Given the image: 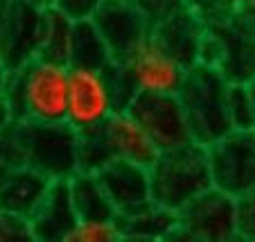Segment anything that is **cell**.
I'll return each mask as SVG.
<instances>
[{
    "instance_id": "1",
    "label": "cell",
    "mask_w": 255,
    "mask_h": 242,
    "mask_svg": "<svg viewBox=\"0 0 255 242\" xmlns=\"http://www.w3.org/2000/svg\"><path fill=\"white\" fill-rule=\"evenodd\" d=\"M70 66L34 57L9 70L5 97L16 122H63L68 113Z\"/></svg>"
},
{
    "instance_id": "2",
    "label": "cell",
    "mask_w": 255,
    "mask_h": 242,
    "mask_svg": "<svg viewBox=\"0 0 255 242\" xmlns=\"http://www.w3.org/2000/svg\"><path fill=\"white\" fill-rule=\"evenodd\" d=\"M151 197L158 206L181 213L192 199L212 188L208 147L197 141L169 147L149 168Z\"/></svg>"
},
{
    "instance_id": "3",
    "label": "cell",
    "mask_w": 255,
    "mask_h": 242,
    "mask_svg": "<svg viewBox=\"0 0 255 242\" xmlns=\"http://www.w3.org/2000/svg\"><path fill=\"white\" fill-rule=\"evenodd\" d=\"M228 86L231 82L217 68L206 63L188 68L183 86L176 95L183 104L192 141L208 147L233 131L228 116Z\"/></svg>"
},
{
    "instance_id": "4",
    "label": "cell",
    "mask_w": 255,
    "mask_h": 242,
    "mask_svg": "<svg viewBox=\"0 0 255 242\" xmlns=\"http://www.w3.org/2000/svg\"><path fill=\"white\" fill-rule=\"evenodd\" d=\"M20 163L50 181H68L79 170V131L63 122H14Z\"/></svg>"
},
{
    "instance_id": "5",
    "label": "cell",
    "mask_w": 255,
    "mask_h": 242,
    "mask_svg": "<svg viewBox=\"0 0 255 242\" xmlns=\"http://www.w3.org/2000/svg\"><path fill=\"white\" fill-rule=\"evenodd\" d=\"M176 240L231 242L237 240V199L215 186L178 213Z\"/></svg>"
},
{
    "instance_id": "6",
    "label": "cell",
    "mask_w": 255,
    "mask_h": 242,
    "mask_svg": "<svg viewBox=\"0 0 255 242\" xmlns=\"http://www.w3.org/2000/svg\"><path fill=\"white\" fill-rule=\"evenodd\" d=\"M212 186L231 197L255 190V131H231L208 145Z\"/></svg>"
},
{
    "instance_id": "7",
    "label": "cell",
    "mask_w": 255,
    "mask_h": 242,
    "mask_svg": "<svg viewBox=\"0 0 255 242\" xmlns=\"http://www.w3.org/2000/svg\"><path fill=\"white\" fill-rule=\"evenodd\" d=\"M118 111L106 68H72L66 122L79 134L102 127Z\"/></svg>"
},
{
    "instance_id": "8",
    "label": "cell",
    "mask_w": 255,
    "mask_h": 242,
    "mask_svg": "<svg viewBox=\"0 0 255 242\" xmlns=\"http://www.w3.org/2000/svg\"><path fill=\"white\" fill-rule=\"evenodd\" d=\"M93 23L102 32L113 61H127L144 41H149L154 20L133 0H104L93 14Z\"/></svg>"
},
{
    "instance_id": "9",
    "label": "cell",
    "mask_w": 255,
    "mask_h": 242,
    "mask_svg": "<svg viewBox=\"0 0 255 242\" xmlns=\"http://www.w3.org/2000/svg\"><path fill=\"white\" fill-rule=\"evenodd\" d=\"M45 9L25 0H9L0 14V61L9 70L39 57Z\"/></svg>"
},
{
    "instance_id": "10",
    "label": "cell",
    "mask_w": 255,
    "mask_h": 242,
    "mask_svg": "<svg viewBox=\"0 0 255 242\" xmlns=\"http://www.w3.org/2000/svg\"><path fill=\"white\" fill-rule=\"evenodd\" d=\"M127 111L144 127L160 152L192 141L188 118L176 93H138Z\"/></svg>"
},
{
    "instance_id": "11",
    "label": "cell",
    "mask_w": 255,
    "mask_h": 242,
    "mask_svg": "<svg viewBox=\"0 0 255 242\" xmlns=\"http://www.w3.org/2000/svg\"><path fill=\"white\" fill-rule=\"evenodd\" d=\"M210 29L222 45L217 70L231 84L255 82V20L240 9L231 20L212 25Z\"/></svg>"
},
{
    "instance_id": "12",
    "label": "cell",
    "mask_w": 255,
    "mask_h": 242,
    "mask_svg": "<svg viewBox=\"0 0 255 242\" xmlns=\"http://www.w3.org/2000/svg\"><path fill=\"white\" fill-rule=\"evenodd\" d=\"M122 63L129 70L138 93H178L188 75V68L160 48L151 36Z\"/></svg>"
},
{
    "instance_id": "13",
    "label": "cell",
    "mask_w": 255,
    "mask_h": 242,
    "mask_svg": "<svg viewBox=\"0 0 255 242\" xmlns=\"http://www.w3.org/2000/svg\"><path fill=\"white\" fill-rule=\"evenodd\" d=\"M106 195L111 199L118 218L138 213L154 202L151 197V177L149 168L131 163L125 159H113L111 163L97 172Z\"/></svg>"
},
{
    "instance_id": "14",
    "label": "cell",
    "mask_w": 255,
    "mask_h": 242,
    "mask_svg": "<svg viewBox=\"0 0 255 242\" xmlns=\"http://www.w3.org/2000/svg\"><path fill=\"white\" fill-rule=\"evenodd\" d=\"M206 29L208 27L192 11L183 7V9L156 20L151 27V39L185 68H192L194 63H199V52H201Z\"/></svg>"
},
{
    "instance_id": "15",
    "label": "cell",
    "mask_w": 255,
    "mask_h": 242,
    "mask_svg": "<svg viewBox=\"0 0 255 242\" xmlns=\"http://www.w3.org/2000/svg\"><path fill=\"white\" fill-rule=\"evenodd\" d=\"M79 224L68 181H52L45 199L29 218L32 238L39 242H68Z\"/></svg>"
},
{
    "instance_id": "16",
    "label": "cell",
    "mask_w": 255,
    "mask_h": 242,
    "mask_svg": "<svg viewBox=\"0 0 255 242\" xmlns=\"http://www.w3.org/2000/svg\"><path fill=\"white\" fill-rule=\"evenodd\" d=\"M52 181L29 165H14L0 177V211L29 220L45 199Z\"/></svg>"
},
{
    "instance_id": "17",
    "label": "cell",
    "mask_w": 255,
    "mask_h": 242,
    "mask_svg": "<svg viewBox=\"0 0 255 242\" xmlns=\"http://www.w3.org/2000/svg\"><path fill=\"white\" fill-rule=\"evenodd\" d=\"M102 131L109 141L113 159H125L151 168L160 154V147L154 143V138L129 111H116L102 125Z\"/></svg>"
},
{
    "instance_id": "18",
    "label": "cell",
    "mask_w": 255,
    "mask_h": 242,
    "mask_svg": "<svg viewBox=\"0 0 255 242\" xmlns=\"http://www.w3.org/2000/svg\"><path fill=\"white\" fill-rule=\"evenodd\" d=\"M120 227L125 240H176L178 213L151 202L149 206H144L138 213L120 218Z\"/></svg>"
},
{
    "instance_id": "19",
    "label": "cell",
    "mask_w": 255,
    "mask_h": 242,
    "mask_svg": "<svg viewBox=\"0 0 255 242\" xmlns=\"http://www.w3.org/2000/svg\"><path fill=\"white\" fill-rule=\"evenodd\" d=\"M70 197L79 220H116L118 213L95 172L77 170L68 179Z\"/></svg>"
},
{
    "instance_id": "20",
    "label": "cell",
    "mask_w": 255,
    "mask_h": 242,
    "mask_svg": "<svg viewBox=\"0 0 255 242\" xmlns=\"http://www.w3.org/2000/svg\"><path fill=\"white\" fill-rule=\"evenodd\" d=\"M113 61L111 50L106 45L102 32L93 18L75 20L70 45V66L72 68H106Z\"/></svg>"
},
{
    "instance_id": "21",
    "label": "cell",
    "mask_w": 255,
    "mask_h": 242,
    "mask_svg": "<svg viewBox=\"0 0 255 242\" xmlns=\"http://www.w3.org/2000/svg\"><path fill=\"white\" fill-rule=\"evenodd\" d=\"M72 27L75 20L68 14H63L57 7L45 9V23H43V41H41L39 57L61 61L70 66V45H72Z\"/></svg>"
},
{
    "instance_id": "22",
    "label": "cell",
    "mask_w": 255,
    "mask_h": 242,
    "mask_svg": "<svg viewBox=\"0 0 255 242\" xmlns=\"http://www.w3.org/2000/svg\"><path fill=\"white\" fill-rule=\"evenodd\" d=\"M111 161H113V152L109 147V141H106L102 127L79 134V170L97 175Z\"/></svg>"
},
{
    "instance_id": "23",
    "label": "cell",
    "mask_w": 255,
    "mask_h": 242,
    "mask_svg": "<svg viewBox=\"0 0 255 242\" xmlns=\"http://www.w3.org/2000/svg\"><path fill=\"white\" fill-rule=\"evenodd\" d=\"M228 116L233 131H255V102L251 84L228 86Z\"/></svg>"
},
{
    "instance_id": "24",
    "label": "cell",
    "mask_w": 255,
    "mask_h": 242,
    "mask_svg": "<svg viewBox=\"0 0 255 242\" xmlns=\"http://www.w3.org/2000/svg\"><path fill=\"white\" fill-rule=\"evenodd\" d=\"M122 238L120 218L116 220H79L68 242H116Z\"/></svg>"
},
{
    "instance_id": "25",
    "label": "cell",
    "mask_w": 255,
    "mask_h": 242,
    "mask_svg": "<svg viewBox=\"0 0 255 242\" xmlns=\"http://www.w3.org/2000/svg\"><path fill=\"white\" fill-rule=\"evenodd\" d=\"M185 7L201 20L206 27L226 23L240 11V5L233 0H185Z\"/></svg>"
},
{
    "instance_id": "26",
    "label": "cell",
    "mask_w": 255,
    "mask_h": 242,
    "mask_svg": "<svg viewBox=\"0 0 255 242\" xmlns=\"http://www.w3.org/2000/svg\"><path fill=\"white\" fill-rule=\"evenodd\" d=\"M106 75H109V82H111V91H113V100H116L118 111H127L129 104L133 102V97L138 95V88H135L127 66L122 61H111L106 66Z\"/></svg>"
},
{
    "instance_id": "27",
    "label": "cell",
    "mask_w": 255,
    "mask_h": 242,
    "mask_svg": "<svg viewBox=\"0 0 255 242\" xmlns=\"http://www.w3.org/2000/svg\"><path fill=\"white\" fill-rule=\"evenodd\" d=\"M237 240L255 242V190L237 199Z\"/></svg>"
},
{
    "instance_id": "28",
    "label": "cell",
    "mask_w": 255,
    "mask_h": 242,
    "mask_svg": "<svg viewBox=\"0 0 255 242\" xmlns=\"http://www.w3.org/2000/svg\"><path fill=\"white\" fill-rule=\"evenodd\" d=\"M20 240H34L32 231H29V220L0 211V242H20Z\"/></svg>"
},
{
    "instance_id": "29",
    "label": "cell",
    "mask_w": 255,
    "mask_h": 242,
    "mask_svg": "<svg viewBox=\"0 0 255 242\" xmlns=\"http://www.w3.org/2000/svg\"><path fill=\"white\" fill-rule=\"evenodd\" d=\"M104 0H54V7L68 14L72 20H84L93 18L97 9L102 7Z\"/></svg>"
},
{
    "instance_id": "30",
    "label": "cell",
    "mask_w": 255,
    "mask_h": 242,
    "mask_svg": "<svg viewBox=\"0 0 255 242\" xmlns=\"http://www.w3.org/2000/svg\"><path fill=\"white\" fill-rule=\"evenodd\" d=\"M140 5H142V9L147 11L149 18L156 23V20L165 18V16L174 14V11L183 9L185 0H140Z\"/></svg>"
},
{
    "instance_id": "31",
    "label": "cell",
    "mask_w": 255,
    "mask_h": 242,
    "mask_svg": "<svg viewBox=\"0 0 255 242\" xmlns=\"http://www.w3.org/2000/svg\"><path fill=\"white\" fill-rule=\"evenodd\" d=\"M14 113H11L9 107V100L5 95H0V134H5L11 125H14Z\"/></svg>"
},
{
    "instance_id": "32",
    "label": "cell",
    "mask_w": 255,
    "mask_h": 242,
    "mask_svg": "<svg viewBox=\"0 0 255 242\" xmlns=\"http://www.w3.org/2000/svg\"><path fill=\"white\" fill-rule=\"evenodd\" d=\"M7 82H9V68H7L5 63L0 61V95H5Z\"/></svg>"
},
{
    "instance_id": "33",
    "label": "cell",
    "mask_w": 255,
    "mask_h": 242,
    "mask_svg": "<svg viewBox=\"0 0 255 242\" xmlns=\"http://www.w3.org/2000/svg\"><path fill=\"white\" fill-rule=\"evenodd\" d=\"M240 9L244 11V14L249 16V18H253V20H255V0H242Z\"/></svg>"
},
{
    "instance_id": "34",
    "label": "cell",
    "mask_w": 255,
    "mask_h": 242,
    "mask_svg": "<svg viewBox=\"0 0 255 242\" xmlns=\"http://www.w3.org/2000/svg\"><path fill=\"white\" fill-rule=\"evenodd\" d=\"M25 2H32V5L43 7V9H48V7H52V5H54V0H25Z\"/></svg>"
},
{
    "instance_id": "35",
    "label": "cell",
    "mask_w": 255,
    "mask_h": 242,
    "mask_svg": "<svg viewBox=\"0 0 255 242\" xmlns=\"http://www.w3.org/2000/svg\"><path fill=\"white\" fill-rule=\"evenodd\" d=\"M9 5V0H0V14H2V11H5V7Z\"/></svg>"
},
{
    "instance_id": "36",
    "label": "cell",
    "mask_w": 255,
    "mask_h": 242,
    "mask_svg": "<svg viewBox=\"0 0 255 242\" xmlns=\"http://www.w3.org/2000/svg\"><path fill=\"white\" fill-rule=\"evenodd\" d=\"M251 91H253V102H255V82H251Z\"/></svg>"
},
{
    "instance_id": "37",
    "label": "cell",
    "mask_w": 255,
    "mask_h": 242,
    "mask_svg": "<svg viewBox=\"0 0 255 242\" xmlns=\"http://www.w3.org/2000/svg\"><path fill=\"white\" fill-rule=\"evenodd\" d=\"M233 2H237V5H242V0H233Z\"/></svg>"
},
{
    "instance_id": "38",
    "label": "cell",
    "mask_w": 255,
    "mask_h": 242,
    "mask_svg": "<svg viewBox=\"0 0 255 242\" xmlns=\"http://www.w3.org/2000/svg\"><path fill=\"white\" fill-rule=\"evenodd\" d=\"M133 2H138V5H140V0H133Z\"/></svg>"
}]
</instances>
